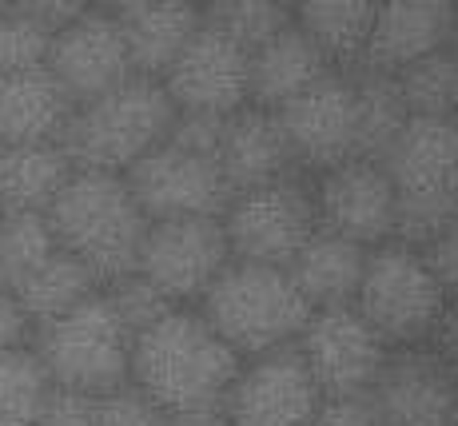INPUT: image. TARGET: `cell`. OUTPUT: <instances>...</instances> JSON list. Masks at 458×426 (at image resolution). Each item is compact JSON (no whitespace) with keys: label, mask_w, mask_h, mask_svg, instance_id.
<instances>
[{"label":"cell","mask_w":458,"mask_h":426,"mask_svg":"<svg viewBox=\"0 0 458 426\" xmlns=\"http://www.w3.org/2000/svg\"><path fill=\"white\" fill-rule=\"evenodd\" d=\"M240 351L211 327L199 307H172L136 335L131 387H140L172 419L224 411L240 375Z\"/></svg>","instance_id":"obj_1"},{"label":"cell","mask_w":458,"mask_h":426,"mask_svg":"<svg viewBox=\"0 0 458 426\" xmlns=\"http://www.w3.org/2000/svg\"><path fill=\"white\" fill-rule=\"evenodd\" d=\"M60 247L84 263L108 287L112 279L136 271L152 216L136 200L124 172L76 167L60 200L48 211Z\"/></svg>","instance_id":"obj_2"},{"label":"cell","mask_w":458,"mask_h":426,"mask_svg":"<svg viewBox=\"0 0 458 426\" xmlns=\"http://www.w3.org/2000/svg\"><path fill=\"white\" fill-rule=\"evenodd\" d=\"M199 311L240 351V359L292 347L315 315L311 299L299 291L292 268L251 260L227 263L216 287L204 295Z\"/></svg>","instance_id":"obj_3"},{"label":"cell","mask_w":458,"mask_h":426,"mask_svg":"<svg viewBox=\"0 0 458 426\" xmlns=\"http://www.w3.org/2000/svg\"><path fill=\"white\" fill-rule=\"evenodd\" d=\"M172 92L156 76H131L96 100L76 104L72 124L64 132V148L76 167L100 172H131L148 152L164 144L175 128Z\"/></svg>","instance_id":"obj_4"},{"label":"cell","mask_w":458,"mask_h":426,"mask_svg":"<svg viewBox=\"0 0 458 426\" xmlns=\"http://www.w3.org/2000/svg\"><path fill=\"white\" fill-rule=\"evenodd\" d=\"M383 164L399 188L394 239L427 247L458 219V120L411 116Z\"/></svg>","instance_id":"obj_5"},{"label":"cell","mask_w":458,"mask_h":426,"mask_svg":"<svg viewBox=\"0 0 458 426\" xmlns=\"http://www.w3.org/2000/svg\"><path fill=\"white\" fill-rule=\"evenodd\" d=\"M131 347L136 335L104 291L32 331V351L52 383L88 395H112L131 383Z\"/></svg>","instance_id":"obj_6"},{"label":"cell","mask_w":458,"mask_h":426,"mask_svg":"<svg viewBox=\"0 0 458 426\" xmlns=\"http://www.w3.org/2000/svg\"><path fill=\"white\" fill-rule=\"evenodd\" d=\"M446 303H451V291L443 287L422 247L403 243V239L371 247L355 307L386 339V347L430 343L443 323Z\"/></svg>","instance_id":"obj_7"},{"label":"cell","mask_w":458,"mask_h":426,"mask_svg":"<svg viewBox=\"0 0 458 426\" xmlns=\"http://www.w3.org/2000/svg\"><path fill=\"white\" fill-rule=\"evenodd\" d=\"M224 227L235 260L251 263H287L303 251V243L319 232V203L307 172L263 188L235 192L224 211Z\"/></svg>","instance_id":"obj_8"},{"label":"cell","mask_w":458,"mask_h":426,"mask_svg":"<svg viewBox=\"0 0 458 426\" xmlns=\"http://www.w3.org/2000/svg\"><path fill=\"white\" fill-rule=\"evenodd\" d=\"M232 260L235 251L224 216L152 219L136 271L148 275L172 303L199 307Z\"/></svg>","instance_id":"obj_9"},{"label":"cell","mask_w":458,"mask_h":426,"mask_svg":"<svg viewBox=\"0 0 458 426\" xmlns=\"http://www.w3.org/2000/svg\"><path fill=\"white\" fill-rule=\"evenodd\" d=\"M323 398L327 395L315 383L299 343H292L240 362L224 414L240 426H311Z\"/></svg>","instance_id":"obj_10"},{"label":"cell","mask_w":458,"mask_h":426,"mask_svg":"<svg viewBox=\"0 0 458 426\" xmlns=\"http://www.w3.org/2000/svg\"><path fill=\"white\" fill-rule=\"evenodd\" d=\"M124 175L152 219L224 216L235 195L216 156L196 152L188 144H175L172 136Z\"/></svg>","instance_id":"obj_11"},{"label":"cell","mask_w":458,"mask_h":426,"mask_svg":"<svg viewBox=\"0 0 458 426\" xmlns=\"http://www.w3.org/2000/svg\"><path fill=\"white\" fill-rule=\"evenodd\" d=\"M319 227L339 232L363 247H378L399 232V188L383 159L351 156L343 164L315 172Z\"/></svg>","instance_id":"obj_12"},{"label":"cell","mask_w":458,"mask_h":426,"mask_svg":"<svg viewBox=\"0 0 458 426\" xmlns=\"http://www.w3.org/2000/svg\"><path fill=\"white\" fill-rule=\"evenodd\" d=\"M299 351L327 398L367 395L391 354L386 339L367 323L355 303L315 311L311 323L299 335Z\"/></svg>","instance_id":"obj_13"},{"label":"cell","mask_w":458,"mask_h":426,"mask_svg":"<svg viewBox=\"0 0 458 426\" xmlns=\"http://www.w3.org/2000/svg\"><path fill=\"white\" fill-rule=\"evenodd\" d=\"M295 159L307 175L359 156V92L351 68H335L315 88L279 108Z\"/></svg>","instance_id":"obj_14"},{"label":"cell","mask_w":458,"mask_h":426,"mask_svg":"<svg viewBox=\"0 0 458 426\" xmlns=\"http://www.w3.org/2000/svg\"><path fill=\"white\" fill-rule=\"evenodd\" d=\"M48 72L60 80V88L76 104L96 100V96L120 88L124 80L140 76L131 48H128L124 21L104 13V8H92V13L76 16L72 24L56 29Z\"/></svg>","instance_id":"obj_15"},{"label":"cell","mask_w":458,"mask_h":426,"mask_svg":"<svg viewBox=\"0 0 458 426\" xmlns=\"http://www.w3.org/2000/svg\"><path fill=\"white\" fill-rule=\"evenodd\" d=\"M164 88L180 112L235 116L251 104V52L204 21L199 37L164 76Z\"/></svg>","instance_id":"obj_16"},{"label":"cell","mask_w":458,"mask_h":426,"mask_svg":"<svg viewBox=\"0 0 458 426\" xmlns=\"http://www.w3.org/2000/svg\"><path fill=\"white\" fill-rule=\"evenodd\" d=\"M367 395L375 398L386 426H451L458 371L438 354L435 343L391 347Z\"/></svg>","instance_id":"obj_17"},{"label":"cell","mask_w":458,"mask_h":426,"mask_svg":"<svg viewBox=\"0 0 458 426\" xmlns=\"http://www.w3.org/2000/svg\"><path fill=\"white\" fill-rule=\"evenodd\" d=\"M216 159L224 167L232 192L263 188V183H276L303 172L279 112L263 108V104H248V108H240L235 116L224 120Z\"/></svg>","instance_id":"obj_18"},{"label":"cell","mask_w":458,"mask_h":426,"mask_svg":"<svg viewBox=\"0 0 458 426\" xmlns=\"http://www.w3.org/2000/svg\"><path fill=\"white\" fill-rule=\"evenodd\" d=\"M458 0H378L371 48L359 68L403 72L407 64L451 48Z\"/></svg>","instance_id":"obj_19"},{"label":"cell","mask_w":458,"mask_h":426,"mask_svg":"<svg viewBox=\"0 0 458 426\" xmlns=\"http://www.w3.org/2000/svg\"><path fill=\"white\" fill-rule=\"evenodd\" d=\"M76 100L48 68L0 76V144H64Z\"/></svg>","instance_id":"obj_20"},{"label":"cell","mask_w":458,"mask_h":426,"mask_svg":"<svg viewBox=\"0 0 458 426\" xmlns=\"http://www.w3.org/2000/svg\"><path fill=\"white\" fill-rule=\"evenodd\" d=\"M331 72L335 64L327 60V52L292 21L279 37L251 52V104L279 112Z\"/></svg>","instance_id":"obj_21"},{"label":"cell","mask_w":458,"mask_h":426,"mask_svg":"<svg viewBox=\"0 0 458 426\" xmlns=\"http://www.w3.org/2000/svg\"><path fill=\"white\" fill-rule=\"evenodd\" d=\"M120 21H124L136 72L164 80L175 60L183 56V48L199 37L208 8L196 4V0H148V4L131 8Z\"/></svg>","instance_id":"obj_22"},{"label":"cell","mask_w":458,"mask_h":426,"mask_svg":"<svg viewBox=\"0 0 458 426\" xmlns=\"http://www.w3.org/2000/svg\"><path fill=\"white\" fill-rule=\"evenodd\" d=\"M367 260H371V247L319 227L287 268H292L299 291L319 311V307L355 303L359 287H363V275H367Z\"/></svg>","instance_id":"obj_23"},{"label":"cell","mask_w":458,"mask_h":426,"mask_svg":"<svg viewBox=\"0 0 458 426\" xmlns=\"http://www.w3.org/2000/svg\"><path fill=\"white\" fill-rule=\"evenodd\" d=\"M72 172L76 159L64 144H0V216L8 211L48 216Z\"/></svg>","instance_id":"obj_24"},{"label":"cell","mask_w":458,"mask_h":426,"mask_svg":"<svg viewBox=\"0 0 458 426\" xmlns=\"http://www.w3.org/2000/svg\"><path fill=\"white\" fill-rule=\"evenodd\" d=\"M378 0H299L295 24L307 32L335 68H359L371 48Z\"/></svg>","instance_id":"obj_25"},{"label":"cell","mask_w":458,"mask_h":426,"mask_svg":"<svg viewBox=\"0 0 458 426\" xmlns=\"http://www.w3.org/2000/svg\"><path fill=\"white\" fill-rule=\"evenodd\" d=\"M8 291H16V299H21L24 311H29L32 327H40V323H48V319L64 315V311L81 307L84 299H92L96 291H104V283L96 279L76 255H68L64 247H60V251L52 255L44 268L32 271L21 287H8Z\"/></svg>","instance_id":"obj_26"},{"label":"cell","mask_w":458,"mask_h":426,"mask_svg":"<svg viewBox=\"0 0 458 426\" xmlns=\"http://www.w3.org/2000/svg\"><path fill=\"white\" fill-rule=\"evenodd\" d=\"M351 72L359 92V156L383 159L399 132L411 124L407 96L394 72H378V68H351Z\"/></svg>","instance_id":"obj_27"},{"label":"cell","mask_w":458,"mask_h":426,"mask_svg":"<svg viewBox=\"0 0 458 426\" xmlns=\"http://www.w3.org/2000/svg\"><path fill=\"white\" fill-rule=\"evenodd\" d=\"M48 395L52 375L44 371L32 343L0 354V426H40Z\"/></svg>","instance_id":"obj_28"},{"label":"cell","mask_w":458,"mask_h":426,"mask_svg":"<svg viewBox=\"0 0 458 426\" xmlns=\"http://www.w3.org/2000/svg\"><path fill=\"white\" fill-rule=\"evenodd\" d=\"M60 251L52 219L40 211H8L0 216V283L21 287L37 268Z\"/></svg>","instance_id":"obj_29"},{"label":"cell","mask_w":458,"mask_h":426,"mask_svg":"<svg viewBox=\"0 0 458 426\" xmlns=\"http://www.w3.org/2000/svg\"><path fill=\"white\" fill-rule=\"evenodd\" d=\"M399 76V88L407 96L411 116H443L458 120V52L443 48L407 64Z\"/></svg>","instance_id":"obj_30"},{"label":"cell","mask_w":458,"mask_h":426,"mask_svg":"<svg viewBox=\"0 0 458 426\" xmlns=\"http://www.w3.org/2000/svg\"><path fill=\"white\" fill-rule=\"evenodd\" d=\"M292 21L295 8L287 0H216V4H208V24H216L224 37L243 44L248 52L279 37Z\"/></svg>","instance_id":"obj_31"},{"label":"cell","mask_w":458,"mask_h":426,"mask_svg":"<svg viewBox=\"0 0 458 426\" xmlns=\"http://www.w3.org/2000/svg\"><path fill=\"white\" fill-rule=\"evenodd\" d=\"M52 37H56V29L32 21L29 13L8 8V13L0 16V76L48 68Z\"/></svg>","instance_id":"obj_32"},{"label":"cell","mask_w":458,"mask_h":426,"mask_svg":"<svg viewBox=\"0 0 458 426\" xmlns=\"http://www.w3.org/2000/svg\"><path fill=\"white\" fill-rule=\"evenodd\" d=\"M104 295L112 299V307L120 311V319L131 327V335H140L144 327H152L156 319H164L172 307H180L140 271H128V275H120V279H112L108 287H104Z\"/></svg>","instance_id":"obj_33"},{"label":"cell","mask_w":458,"mask_h":426,"mask_svg":"<svg viewBox=\"0 0 458 426\" xmlns=\"http://www.w3.org/2000/svg\"><path fill=\"white\" fill-rule=\"evenodd\" d=\"M96 426H175V419L156 406L140 387H120L112 395H100L96 406Z\"/></svg>","instance_id":"obj_34"},{"label":"cell","mask_w":458,"mask_h":426,"mask_svg":"<svg viewBox=\"0 0 458 426\" xmlns=\"http://www.w3.org/2000/svg\"><path fill=\"white\" fill-rule=\"evenodd\" d=\"M96 406H100V395L52 383V395L40 411V426H96Z\"/></svg>","instance_id":"obj_35"},{"label":"cell","mask_w":458,"mask_h":426,"mask_svg":"<svg viewBox=\"0 0 458 426\" xmlns=\"http://www.w3.org/2000/svg\"><path fill=\"white\" fill-rule=\"evenodd\" d=\"M311 426H386L371 395H335L323 398Z\"/></svg>","instance_id":"obj_36"},{"label":"cell","mask_w":458,"mask_h":426,"mask_svg":"<svg viewBox=\"0 0 458 426\" xmlns=\"http://www.w3.org/2000/svg\"><path fill=\"white\" fill-rule=\"evenodd\" d=\"M32 331H37V327H32L24 303L16 299V291H8L4 283H0V354L16 351V347H29Z\"/></svg>","instance_id":"obj_37"},{"label":"cell","mask_w":458,"mask_h":426,"mask_svg":"<svg viewBox=\"0 0 458 426\" xmlns=\"http://www.w3.org/2000/svg\"><path fill=\"white\" fill-rule=\"evenodd\" d=\"M13 8L16 13H29L32 21L48 24V29H64L76 16L92 13L96 0H13Z\"/></svg>","instance_id":"obj_38"},{"label":"cell","mask_w":458,"mask_h":426,"mask_svg":"<svg viewBox=\"0 0 458 426\" xmlns=\"http://www.w3.org/2000/svg\"><path fill=\"white\" fill-rule=\"evenodd\" d=\"M422 251H427V260H430V268H435V275L443 279V287L451 291V295H458V219L446 227L443 235L430 239Z\"/></svg>","instance_id":"obj_39"},{"label":"cell","mask_w":458,"mask_h":426,"mask_svg":"<svg viewBox=\"0 0 458 426\" xmlns=\"http://www.w3.org/2000/svg\"><path fill=\"white\" fill-rule=\"evenodd\" d=\"M430 343H435L438 354L458 371V295H451V303L443 311V323H438V331Z\"/></svg>","instance_id":"obj_40"},{"label":"cell","mask_w":458,"mask_h":426,"mask_svg":"<svg viewBox=\"0 0 458 426\" xmlns=\"http://www.w3.org/2000/svg\"><path fill=\"white\" fill-rule=\"evenodd\" d=\"M175 426H240V422H232L224 411H208V414H188V419H175Z\"/></svg>","instance_id":"obj_41"},{"label":"cell","mask_w":458,"mask_h":426,"mask_svg":"<svg viewBox=\"0 0 458 426\" xmlns=\"http://www.w3.org/2000/svg\"><path fill=\"white\" fill-rule=\"evenodd\" d=\"M140 4H148V0H96V8H104V13H112V16H128L131 8H140Z\"/></svg>","instance_id":"obj_42"},{"label":"cell","mask_w":458,"mask_h":426,"mask_svg":"<svg viewBox=\"0 0 458 426\" xmlns=\"http://www.w3.org/2000/svg\"><path fill=\"white\" fill-rule=\"evenodd\" d=\"M451 48L458 52V16H454V40H451Z\"/></svg>","instance_id":"obj_43"},{"label":"cell","mask_w":458,"mask_h":426,"mask_svg":"<svg viewBox=\"0 0 458 426\" xmlns=\"http://www.w3.org/2000/svg\"><path fill=\"white\" fill-rule=\"evenodd\" d=\"M8 8H13V0H0V16H4V13H8Z\"/></svg>","instance_id":"obj_44"},{"label":"cell","mask_w":458,"mask_h":426,"mask_svg":"<svg viewBox=\"0 0 458 426\" xmlns=\"http://www.w3.org/2000/svg\"><path fill=\"white\" fill-rule=\"evenodd\" d=\"M451 426H458V403H454V414H451Z\"/></svg>","instance_id":"obj_45"},{"label":"cell","mask_w":458,"mask_h":426,"mask_svg":"<svg viewBox=\"0 0 458 426\" xmlns=\"http://www.w3.org/2000/svg\"><path fill=\"white\" fill-rule=\"evenodd\" d=\"M196 4H204V8H208V4H216V0H196Z\"/></svg>","instance_id":"obj_46"},{"label":"cell","mask_w":458,"mask_h":426,"mask_svg":"<svg viewBox=\"0 0 458 426\" xmlns=\"http://www.w3.org/2000/svg\"><path fill=\"white\" fill-rule=\"evenodd\" d=\"M287 4H292V8H295V4H299V0H287Z\"/></svg>","instance_id":"obj_47"}]
</instances>
